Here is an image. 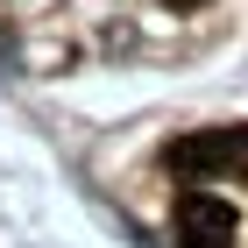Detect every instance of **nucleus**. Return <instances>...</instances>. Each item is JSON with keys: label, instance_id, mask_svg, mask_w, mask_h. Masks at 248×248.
I'll return each mask as SVG.
<instances>
[{"label": "nucleus", "instance_id": "2", "mask_svg": "<svg viewBox=\"0 0 248 248\" xmlns=\"http://www.w3.org/2000/svg\"><path fill=\"white\" fill-rule=\"evenodd\" d=\"M177 234H234V199H220V191H185V199H177Z\"/></svg>", "mask_w": 248, "mask_h": 248}, {"label": "nucleus", "instance_id": "1", "mask_svg": "<svg viewBox=\"0 0 248 248\" xmlns=\"http://www.w3.org/2000/svg\"><path fill=\"white\" fill-rule=\"evenodd\" d=\"M163 170L170 177H248V128H206L163 142Z\"/></svg>", "mask_w": 248, "mask_h": 248}, {"label": "nucleus", "instance_id": "3", "mask_svg": "<svg viewBox=\"0 0 248 248\" xmlns=\"http://www.w3.org/2000/svg\"><path fill=\"white\" fill-rule=\"evenodd\" d=\"M177 248H234V234H177Z\"/></svg>", "mask_w": 248, "mask_h": 248}, {"label": "nucleus", "instance_id": "4", "mask_svg": "<svg viewBox=\"0 0 248 248\" xmlns=\"http://www.w3.org/2000/svg\"><path fill=\"white\" fill-rule=\"evenodd\" d=\"M170 7H199V0H170Z\"/></svg>", "mask_w": 248, "mask_h": 248}]
</instances>
